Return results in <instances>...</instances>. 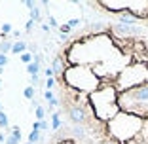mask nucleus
Returning a JSON list of instances; mask_svg holds the SVG:
<instances>
[{"mask_svg":"<svg viewBox=\"0 0 148 144\" xmlns=\"http://www.w3.org/2000/svg\"><path fill=\"white\" fill-rule=\"evenodd\" d=\"M65 63H84L97 78L93 91H70L87 135L99 144H148V29L93 23Z\"/></svg>","mask_w":148,"mask_h":144,"instance_id":"f257e3e1","label":"nucleus"},{"mask_svg":"<svg viewBox=\"0 0 148 144\" xmlns=\"http://www.w3.org/2000/svg\"><path fill=\"white\" fill-rule=\"evenodd\" d=\"M93 8H101L118 17L123 25H143L148 29V0L143 2H89Z\"/></svg>","mask_w":148,"mask_h":144,"instance_id":"f03ea898","label":"nucleus"},{"mask_svg":"<svg viewBox=\"0 0 148 144\" xmlns=\"http://www.w3.org/2000/svg\"><path fill=\"white\" fill-rule=\"evenodd\" d=\"M69 118H70V121H72L74 125H84V123H86V112H84L82 106L72 104L69 108Z\"/></svg>","mask_w":148,"mask_h":144,"instance_id":"7ed1b4c3","label":"nucleus"},{"mask_svg":"<svg viewBox=\"0 0 148 144\" xmlns=\"http://www.w3.org/2000/svg\"><path fill=\"white\" fill-rule=\"evenodd\" d=\"M27 49H29V46H27V42H21V40H17V42H13V49L12 53H15V55H23V53H27Z\"/></svg>","mask_w":148,"mask_h":144,"instance_id":"20e7f679","label":"nucleus"},{"mask_svg":"<svg viewBox=\"0 0 148 144\" xmlns=\"http://www.w3.org/2000/svg\"><path fill=\"white\" fill-rule=\"evenodd\" d=\"M12 49H13V42H10V40L0 42V53H2V55H8V53H12Z\"/></svg>","mask_w":148,"mask_h":144,"instance_id":"39448f33","label":"nucleus"},{"mask_svg":"<svg viewBox=\"0 0 148 144\" xmlns=\"http://www.w3.org/2000/svg\"><path fill=\"white\" fill-rule=\"evenodd\" d=\"M27 72H29V74H31V76H38L40 72H42V66H40L38 63H34V61H32L31 65L27 66Z\"/></svg>","mask_w":148,"mask_h":144,"instance_id":"423d86ee","label":"nucleus"},{"mask_svg":"<svg viewBox=\"0 0 148 144\" xmlns=\"http://www.w3.org/2000/svg\"><path fill=\"white\" fill-rule=\"evenodd\" d=\"M44 99L49 102V106H59V100H57L55 95H53V91H44Z\"/></svg>","mask_w":148,"mask_h":144,"instance_id":"0eeeda50","label":"nucleus"},{"mask_svg":"<svg viewBox=\"0 0 148 144\" xmlns=\"http://www.w3.org/2000/svg\"><path fill=\"white\" fill-rule=\"evenodd\" d=\"M40 140H42V131H40V129H32V133L29 135V142L38 144Z\"/></svg>","mask_w":148,"mask_h":144,"instance_id":"6e6552de","label":"nucleus"},{"mask_svg":"<svg viewBox=\"0 0 148 144\" xmlns=\"http://www.w3.org/2000/svg\"><path fill=\"white\" fill-rule=\"evenodd\" d=\"M61 118H59V112H55V114H51V129L53 131H59L61 129Z\"/></svg>","mask_w":148,"mask_h":144,"instance_id":"1a4fd4ad","label":"nucleus"},{"mask_svg":"<svg viewBox=\"0 0 148 144\" xmlns=\"http://www.w3.org/2000/svg\"><path fill=\"white\" fill-rule=\"evenodd\" d=\"M46 114H48V108L38 106V108L34 110V118H36V121H44V119H46Z\"/></svg>","mask_w":148,"mask_h":144,"instance_id":"9d476101","label":"nucleus"},{"mask_svg":"<svg viewBox=\"0 0 148 144\" xmlns=\"http://www.w3.org/2000/svg\"><path fill=\"white\" fill-rule=\"evenodd\" d=\"M40 4H36V8H32L31 12H29V15H31L32 21H42V15H40V10H38Z\"/></svg>","mask_w":148,"mask_h":144,"instance_id":"9b49d317","label":"nucleus"},{"mask_svg":"<svg viewBox=\"0 0 148 144\" xmlns=\"http://www.w3.org/2000/svg\"><path fill=\"white\" fill-rule=\"evenodd\" d=\"M19 59H21V61L25 63L27 66H29V65H31L32 61H34V55H32L31 51H27V53H23V55H19Z\"/></svg>","mask_w":148,"mask_h":144,"instance_id":"f8f14e48","label":"nucleus"},{"mask_svg":"<svg viewBox=\"0 0 148 144\" xmlns=\"http://www.w3.org/2000/svg\"><path fill=\"white\" fill-rule=\"evenodd\" d=\"M34 87H31V85H27L25 89H23V95H25V99H29V100H34Z\"/></svg>","mask_w":148,"mask_h":144,"instance_id":"ddd939ff","label":"nucleus"},{"mask_svg":"<svg viewBox=\"0 0 148 144\" xmlns=\"http://www.w3.org/2000/svg\"><path fill=\"white\" fill-rule=\"evenodd\" d=\"M0 127H4V129L10 127V119H8V114L6 112H0Z\"/></svg>","mask_w":148,"mask_h":144,"instance_id":"4468645a","label":"nucleus"},{"mask_svg":"<svg viewBox=\"0 0 148 144\" xmlns=\"http://www.w3.org/2000/svg\"><path fill=\"white\" fill-rule=\"evenodd\" d=\"M44 76H46V80L48 78H55V70H53V66H44Z\"/></svg>","mask_w":148,"mask_h":144,"instance_id":"2eb2a0df","label":"nucleus"},{"mask_svg":"<svg viewBox=\"0 0 148 144\" xmlns=\"http://www.w3.org/2000/svg\"><path fill=\"white\" fill-rule=\"evenodd\" d=\"M55 83H57V78H48V80H46V91L55 89Z\"/></svg>","mask_w":148,"mask_h":144,"instance_id":"dca6fc26","label":"nucleus"},{"mask_svg":"<svg viewBox=\"0 0 148 144\" xmlns=\"http://www.w3.org/2000/svg\"><path fill=\"white\" fill-rule=\"evenodd\" d=\"M0 31H2V34H12V32H13L12 23H4V25L0 27Z\"/></svg>","mask_w":148,"mask_h":144,"instance_id":"f3484780","label":"nucleus"},{"mask_svg":"<svg viewBox=\"0 0 148 144\" xmlns=\"http://www.w3.org/2000/svg\"><path fill=\"white\" fill-rule=\"evenodd\" d=\"M36 123V127H38L40 131H49V123L44 119V121H34Z\"/></svg>","mask_w":148,"mask_h":144,"instance_id":"a211bd4d","label":"nucleus"},{"mask_svg":"<svg viewBox=\"0 0 148 144\" xmlns=\"http://www.w3.org/2000/svg\"><path fill=\"white\" fill-rule=\"evenodd\" d=\"M10 135H13V136H15L17 140H21V127L13 125V127H12V133H10Z\"/></svg>","mask_w":148,"mask_h":144,"instance_id":"6ab92c4d","label":"nucleus"},{"mask_svg":"<svg viewBox=\"0 0 148 144\" xmlns=\"http://www.w3.org/2000/svg\"><path fill=\"white\" fill-rule=\"evenodd\" d=\"M70 29H72V27H70L69 23H63V25H59V31H61V34H69Z\"/></svg>","mask_w":148,"mask_h":144,"instance_id":"aec40b11","label":"nucleus"},{"mask_svg":"<svg viewBox=\"0 0 148 144\" xmlns=\"http://www.w3.org/2000/svg\"><path fill=\"white\" fill-rule=\"evenodd\" d=\"M8 61H10V59H8V55H2V53H0V68L8 65Z\"/></svg>","mask_w":148,"mask_h":144,"instance_id":"412c9836","label":"nucleus"},{"mask_svg":"<svg viewBox=\"0 0 148 144\" xmlns=\"http://www.w3.org/2000/svg\"><path fill=\"white\" fill-rule=\"evenodd\" d=\"M34 63H38L40 66L44 65V55H42V53H36V55H34Z\"/></svg>","mask_w":148,"mask_h":144,"instance_id":"4be33fe9","label":"nucleus"},{"mask_svg":"<svg viewBox=\"0 0 148 144\" xmlns=\"http://www.w3.org/2000/svg\"><path fill=\"white\" fill-rule=\"evenodd\" d=\"M48 25H51V29H57V27H59V25H57V19L51 17V15L48 17Z\"/></svg>","mask_w":148,"mask_h":144,"instance_id":"5701e85b","label":"nucleus"},{"mask_svg":"<svg viewBox=\"0 0 148 144\" xmlns=\"http://www.w3.org/2000/svg\"><path fill=\"white\" fill-rule=\"evenodd\" d=\"M6 144H19V140L15 139L13 135H8V139H6Z\"/></svg>","mask_w":148,"mask_h":144,"instance_id":"b1692460","label":"nucleus"},{"mask_svg":"<svg viewBox=\"0 0 148 144\" xmlns=\"http://www.w3.org/2000/svg\"><path fill=\"white\" fill-rule=\"evenodd\" d=\"M32 27H34V21H32V19H29V21H27V25H25V31H27V32H31V31H32Z\"/></svg>","mask_w":148,"mask_h":144,"instance_id":"393cba45","label":"nucleus"},{"mask_svg":"<svg viewBox=\"0 0 148 144\" xmlns=\"http://www.w3.org/2000/svg\"><path fill=\"white\" fill-rule=\"evenodd\" d=\"M40 27H42V31H44V32H49V31H51V27H49L48 23H42Z\"/></svg>","mask_w":148,"mask_h":144,"instance_id":"a878e982","label":"nucleus"},{"mask_svg":"<svg viewBox=\"0 0 148 144\" xmlns=\"http://www.w3.org/2000/svg\"><path fill=\"white\" fill-rule=\"evenodd\" d=\"M6 139H8V135L6 133H0V144H6Z\"/></svg>","mask_w":148,"mask_h":144,"instance_id":"bb28decb","label":"nucleus"},{"mask_svg":"<svg viewBox=\"0 0 148 144\" xmlns=\"http://www.w3.org/2000/svg\"><path fill=\"white\" fill-rule=\"evenodd\" d=\"M69 25H70V27H76V25H80V19H70V21H69Z\"/></svg>","mask_w":148,"mask_h":144,"instance_id":"cd10ccee","label":"nucleus"},{"mask_svg":"<svg viewBox=\"0 0 148 144\" xmlns=\"http://www.w3.org/2000/svg\"><path fill=\"white\" fill-rule=\"evenodd\" d=\"M12 36H13V38H21V32H19V31H13Z\"/></svg>","mask_w":148,"mask_h":144,"instance_id":"c85d7f7f","label":"nucleus"},{"mask_svg":"<svg viewBox=\"0 0 148 144\" xmlns=\"http://www.w3.org/2000/svg\"><path fill=\"white\" fill-rule=\"evenodd\" d=\"M29 49H31V51H32V53H34V51H36V49H38V48H36V46H34V44H29Z\"/></svg>","mask_w":148,"mask_h":144,"instance_id":"c756f323","label":"nucleus"},{"mask_svg":"<svg viewBox=\"0 0 148 144\" xmlns=\"http://www.w3.org/2000/svg\"><path fill=\"white\" fill-rule=\"evenodd\" d=\"M59 144H72V142H70V140H61Z\"/></svg>","mask_w":148,"mask_h":144,"instance_id":"7c9ffc66","label":"nucleus"},{"mask_svg":"<svg viewBox=\"0 0 148 144\" xmlns=\"http://www.w3.org/2000/svg\"><path fill=\"white\" fill-rule=\"evenodd\" d=\"M0 89H2V80H0Z\"/></svg>","mask_w":148,"mask_h":144,"instance_id":"2f4dec72","label":"nucleus"},{"mask_svg":"<svg viewBox=\"0 0 148 144\" xmlns=\"http://www.w3.org/2000/svg\"><path fill=\"white\" fill-rule=\"evenodd\" d=\"M0 112H2V102H0Z\"/></svg>","mask_w":148,"mask_h":144,"instance_id":"473e14b6","label":"nucleus"},{"mask_svg":"<svg viewBox=\"0 0 148 144\" xmlns=\"http://www.w3.org/2000/svg\"><path fill=\"white\" fill-rule=\"evenodd\" d=\"M0 74H2V68H0Z\"/></svg>","mask_w":148,"mask_h":144,"instance_id":"72a5a7b5","label":"nucleus"},{"mask_svg":"<svg viewBox=\"0 0 148 144\" xmlns=\"http://www.w3.org/2000/svg\"><path fill=\"white\" fill-rule=\"evenodd\" d=\"M27 144H32V142H27Z\"/></svg>","mask_w":148,"mask_h":144,"instance_id":"f704fd0d","label":"nucleus"}]
</instances>
